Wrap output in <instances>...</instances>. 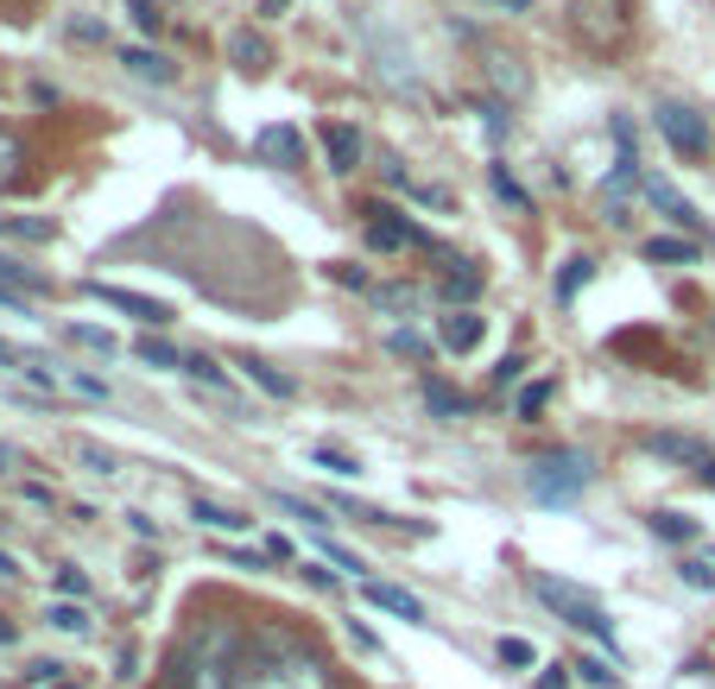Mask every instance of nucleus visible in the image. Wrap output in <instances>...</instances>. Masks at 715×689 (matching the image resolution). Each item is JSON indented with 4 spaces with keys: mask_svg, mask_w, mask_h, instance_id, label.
Returning <instances> with one entry per match:
<instances>
[{
    "mask_svg": "<svg viewBox=\"0 0 715 689\" xmlns=\"http://www.w3.org/2000/svg\"><path fill=\"white\" fill-rule=\"evenodd\" d=\"M241 652H248V633L234 620H204L172 645L165 658V689H234L241 677Z\"/></svg>",
    "mask_w": 715,
    "mask_h": 689,
    "instance_id": "obj_1",
    "label": "nucleus"
},
{
    "mask_svg": "<svg viewBox=\"0 0 715 689\" xmlns=\"http://www.w3.org/2000/svg\"><path fill=\"white\" fill-rule=\"evenodd\" d=\"M234 689H336L330 664L292 633H254L241 652V677Z\"/></svg>",
    "mask_w": 715,
    "mask_h": 689,
    "instance_id": "obj_2",
    "label": "nucleus"
},
{
    "mask_svg": "<svg viewBox=\"0 0 715 689\" xmlns=\"http://www.w3.org/2000/svg\"><path fill=\"white\" fill-rule=\"evenodd\" d=\"M532 594H538L551 613H558V620H570L576 633L602 638V645H608V658H620V652H614V620L602 613V601H595V594H583L576 582H558V576H538Z\"/></svg>",
    "mask_w": 715,
    "mask_h": 689,
    "instance_id": "obj_3",
    "label": "nucleus"
},
{
    "mask_svg": "<svg viewBox=\"0 0 715 689\" xmlns=\"http://www.w3.org/2000/svg\"><path fill=\"white\" fill-rule=\"evenodd\" d=\"M588 475H595V468H588L583 449H558V456L532 462V493L544 500V507H570V500L588 487Z\"/></svg>",
    "mask_w": 715,
    "mask_h": 689,
    "instance_id": "obj_4",
    "label": "nucleus"
},
{
    "mask_svg": "<svg viewBox=\"0 0 715 689\" xmlns=\"http://www.w3.org/2000/svg\"><path fill=\"white\" fill-rule=\"evenodd\" d=\"M82 298H96V304L121 310V316H133V323H172V310L158 304V298H140V291H128V285H102V279H82Z\"/></svg>",
    "mask_w": 715,
    "mask_h": 689,
    "instance_id": "obj_5",
    "label": "nucleus"
},
{
    "mask_svg": "<svg viewBox=\"0 0 715 689\" xmlns=\"http://www.w3.org/2000/svg\"><path fill=\"white\" fill-rule=\"evenodd\" d=\"M576 32L588 45H620L627 38V0H583L576 7Z\"/></svg>",
    "mask_w": 715,
    "mask_h": 689,
    "instance_id": "obj_6",
    "label": "nucleus"
},
{
    "mask_svg": "<svg viewBox=\"0 0 715 689\" xmlns=\"http://www.w3.org/2000/svg\"><path fill=\"white\" fill-rule=\"evenodd\" d=\"M659 133L678 146L684 158H703L710 153V127L696 121V108H684V102H659Z\"/></svg>",
    "mask_w": 715,
    "mask_h": 689,
    "instance_id": "obj_7",
    "label": "nucleus"
},
{
    "mask_svg": "<svg viewBox=\"0 0 715 689\" xmlns=\"http://www.w3.org/2000/svg\"><path fill=\"white\" fill-rule=\"evenodd\" d=\"M646 456L684 462V468H696V475H710V468H715L710 443H696V436H684V431H652V436H646Z\"/></svg>",
    "mask_w": 715,
    "mask_h": 689,
    "instance_id": "obj_8",
    "label": "nucleus"
},
{
    "mask_svg": "<svg viewBox=\"0 0 715 689\" xmlns=\"http://www.w3.org/2000/svg\"><path fill=\"white\" fill-rule=\"evenodd\" d=\"M367 247H381V254H393V247L437 254V234H425L418 222H406V215H386V222H367Z\"/></svg>",
    "mask_w": 715,
    "mask_h": 689,
    "instance_id": "obj_9",
    "label": "nucleus"
},
{
    "mask_svg": "<svg viewBox=\"0 0 715 689\" xmlns=\"http://www.w3.org/2000/svg\"><path fill=\"white\" fill-rule=\"evenodd\" d=\"M254 153L266 158V165L292 171V165H305V133H298V127H260L254 133Z\"/></svg>",
    "mask_w": 715,
    "mask_h": 689,
    "instance_id": "obj_10",
    "label": "nucleus"
},
{
    "mask_svg": "<svg viewBox=\"0 0 715 689\" xmlns=\"http://www.w3.org/2000/svg\"><path fill=\"white\" fill-rule=\"evenodd\" d=\"M639 190H646V203L659 209V215H671L678 229L703 234V215H696V209H690V203H684V197H678V190H671V184H664V178H639Z\"/></svg>",
    "mask_w": 715,
    "mask_h": 689,
    "instance_id": "obj_11",
    "label": "nucleus"
},
{
    "mask_svg": "<svg viewBox=\"0 0 715 689\" xmlns=\"http://www.w3.org/2000/svg\"><path fill=\"white\" fill-rule=\"evenodd\" d=\"M482 330H487V323L475 316V310H450V316L437 323V342H443L450 355H469V348L482 342Z\"/></svg>",
    "mask_w": 715,
    "mask_h": 689,
    "instance_id": "obj_12",
    "label": "nucleus"
},
{
    "mask_svg": "<svg viewBox=\"0 0 715 689\" xmlns=\"http://www.w3.org/2000/svg\"><path fill=\"white\" fill-rule=\"evenodd\" d=\"M190 519H197V525H209V532H254V519H248V512H234V507H222V500H204V493H197V500H190Z\"/></svg>",
    "mask_w": 715,
    "mask_h": 689,
    "instance_id": "obj_13",
    "label": "nucleus"
},
{
    "mask_svg": "<svg viewBox=\"0 0 715 689\" xmlns=\"http://www.w3.org/2000/svg\"><path fill=\"white\" fill-rule=\"evenodd\" d=\"M323 153H330V171H355L361 165V133L349 121H330L323 127Z\"/></svg>",
    "mask_w": 715,
    "mask_h": 689,
    "instance_id": "obj_14",
    "label": "nucleus"
},
{
    "mask_svg": "<svg viewBox=\"0 0 715 689\" xmlns=\"http://www.w3.org/2000/svg\"><path fill=\"white\" fill-rule=\"evenodd\" d=\"M361 594H367V601H374L381 613H399V620H425V601H418V594H406V588H393V582H367Z\"/></svg>",
    "mask_w": 715,
    "mask_h": 689,
    "instance_id": "obj_15",
    "label": "nucleus"
},
{
    "mask_svg": "<svg viewBox=\"0 0 715 689\" xmlns=\"http://www.w3.org/2000/svg\"><path fill=\"white\" fill-rule=\"evenodd\" d=\"M57 386L77 392V399H89V405H108V399H114V386H108L102 374H82V367H57Z\"/></svg>",
    "mask_w": 715,
    "mask_h": 689,
    "instance_id": "obj_16",
    "label": "nucleus"
},
{
    "mask_svg": "<svg viewBox=\"0 0 715 689\" xmlns=\"http://www.w3.org/2000/svg\"><path fill=\"white\" fill-rule=\"evenodd\" d=\"M121 64H128V77L158 82V89H165V82H178V64H172V57H158V52H128Z\"/></svg>",
    "mask_w": 715,
    "mask_h": 689,
    "instance_id": "obj_17",
    "label": "nucleus"
},
{
    "mask_svg": "<svg viewBox=\"0 0 715 689\" xmlns=\"http://www.w3.org/2000/svg\"><path fill=\"white\" fill-rule=\"evenodd\" d=\"M646 259H652V266H690V259H696V241H678V234H652V241H646Z\"/></svg>",
    "mask_w": 715,
    "mask_h": 689,
    "instance_id": "obj_18",
    "label": "nucleus"
},
{
    "mask_svg": "<svg viewBox=\"0 0 715 689\" xmlns=\"http://www.w3.org/2000/svg\"><path fill=\"white\" fill-rule=\"evenodd\" d=\"M443 298H450L457 310H469L475 298H482V273H469V266H450V273H443Z\"/></svg>",
    "mask_w": 715,
    "mask_h": 689,
    "instance_id": "obj_19",
    "label": "nucleus"
},
{
    "mask_svg": "<svg viewBox=\"0 0 715 689\" xmlns=\"http://www.w3.org/2000/svg\"><path fill=\"white\" fill-rule=\"evenodd\" d=\"M425 405H431L437 418H462V411H469V392H457L450 380H425Z\"/></svg>",
    "mask_w": 715,
    "mask_h": 689,
    "instance_id": "obj_20",
    "label": "nucleus"
},
{
    "mask_svg": "<svg viewBox=\"0 0 715 689\" xmlns=\"http://www.w3.org/2000/svg\"><path fill=\"white\" fill-rule=\"evenodd\" d=\"M52 222L45 215H0V241H52Z\"/></svg>",
    "mask_w": 715,
    "mask_h": 689,
    "instance_id": "obj_21",
    "label": "nucleus"
},
{
    "mask_svg": "<svg viewBox=\"0 0 715 689\" xmlns=\"http://www.w3.org/2000/svg\"><path fill=\"white\" fill-rule=\"evenodd\" d=\"M487 184H494V197H501L507 209H519V215H532V197L519 190V178H513L507 165H487Z\"/></svg>",
    "mask_w": 715,
    "mask_h": 689,
    "instance_id": "obj_22",
    "label": "nucleus"
},
{
    "mask_svg": "<svg viewBox=\"0 0 715 689\" xmlns=\"http://www.w3.org/2000/svg\"><path fill=\"white\" fill-rule=\"evenodd\" d=\"M133 355L146 360V367H178V374H184V355L165 342V335H140V348H133Z\"/></svg>",
    "mask_w": 715,
    "mask_h": 689,
    "instance_id": "obj_23",
    "label": "nucleus"
},
{
    "mask_svg": "<svg viewBox=\"0 0 715 689\" xmlns=\"http://www.w3.org/2000/svg\"><path fill=\"white\" fill-rule=\"evenodd\" d=\"M652 537H664V544H690V537H696V519H684V512H652Z\"/></svg>",
    "mask_w": 715,
    "mask_h": 689,
    "instance_id": "obj_24",
    "label": "nucleus"
},
{
    "mask_svg": "<svg viewBox=\"0 0 715 689\" xmlns=\"http://www.w3.org/2000/svg\"><path fill=\"white\" fill-rule=\"evenodd\" d=\"M0 279L13 285V291H26V298H38V291H45V273H32V266H20V259H0Z\"/></svg>",
    "mask_w": 715,
    "mask_h": 689,
    "instance_id": "obj_25",
    "label": "nucleus"
},
{
    "mask_svg": "<svg viewBox=\"0 0 715 689\" xmlns=\"http://www.w3.org/2000/svg\"><path fill=\"white\" fill-rule=\"evenodd\" d=\"M266 500H273L279 512H292V519H305L310 532H330V519H323V512L310 507V500H298V493H266Z\"/></svg>",
    "mask_w": 715,
    "mask_h": 689,
    "instance_id": "obj_26",
    "label": "nucleus"
},
{
    "mask_svg": "<svg viewBox=\"0 0 715 689\" xmlns=\"http://www.w3.org/2000/svg\"><path fill=\"white\" fill-rule=\"evenodd\" d=\"M229 57L241 64V70H266V45H260L254 32H234V38H229Z\"/></svg>",
    "mask_w": 715,
    "mask_h": 689,
    "instance_id": "obj_27",
    "label": "nucleus"
},
{
    "mask_svg": "<svg viewBox=\"0 0 715 689\" xmlns=\"http://www.w3.org/2000/svg\"><path fill=\"white\" fill-rule=\"evenodd\" d=\"M184 374H190L197 386H209V392H229V374H222L209 355H184Z\"/></svg>",
    "mask_w": 715,
    "mask_h": 689,
    "instance_id": "obj_28",
    "label": "nucleus"
},
{
    "mask_svg": "<svg viewBox=\"0 0 715 689\" xmlns=\"http://www.w3.org/2000/svg\"><path fill=\"white\" fill-rule=\"evenodd\" d=\"M241 374H248L254 386H266L273 399H292V380H285L279 367H266V360H241Z\"/></svg>",
    "mask_w": 715,
    "mask_h": 689,
    "instance_id": "obj_29",
    "label": "nucleus"
},
{
    "mask_svg": "<svg viewBox=\"0 0 715 689\" xmlns=\"http://www.w3.org/2000/svg\"><path fill=\"white\" fill-rule=\"evenodd\" d=\"M64 342H77V348H89V355H114V335L108 330H89V323H70V330H64Z\"/></svg>",
    "mask_w": 715,
    "mask_h": 689,
    "instance_id": "obj_30",
    "label": "nucleus"
},
{
    "mask_svg": "<svg viewBox=\"0 0 715 689\" xmlns=\"http://www.w3.org/2000/svg\"><path fill=\"white\" fill-rule=\"evenodd\" d=\"M487 77L501 82L507 96H526V70H519V57H487Z\"/></svg>",
    "mask_w": 715,
    "mask_h": 689,
    "instance_id": "obj_31",
    "label": "nucleus"
},
{
    "mask_svg": "<svg viewBox=\"0 0 715 689\" xmlns=\"http://www.w3.org/2000/svg\"><path fill=\"white\" fill-rule=\"evenodd\" d=\"M20 165H26V146H20V133H7V127H0V184H13V178H20Z\"/></svg>",
    "mask_w": 715,
    "mask_h": 689,
    "instance_id": "obj_32",
    "label": "nucleus"
},
{
    "mask_svg": "<svg viewBox=\"0 0 715 689\" xmlns=\"http://www.w3.org/2000/svg\"><path fill=\"white\" fill-rule=\"evenodd\" d=\"M588 273H595V259H570V266H563V279H558V304H570V298H576V291H583L588 285Z\"/></svg>",
    "mask_w": 715,
    "mask_h": 689,
    "instance_id": "obj_33",
    "label": "nucleus"
},
{
    "mask_svg": "<svg viewBox=\"0 0 715 689\" xmlns=\"http://www.w3.org/2000/svg\"><path fill=\"white\" fill-rule=\"evenodd\" d=\"M45 620H52L57 633H89V613H82L77 601H52V613H45Z\"/></svg>",
    "mask_w": 715,
    "mask_h": 689,
    "instance_id": "obj_34",
    "label": "nucleus"
},
{
    "mask_svg": "<svg viewBox=\"0 0 715 689\" xmlns=\"http://www.w3.org/2000/svg\"><path fill=\"white\" fill-rule=\"evenodd\" d=\"M386 348H393V355H406V360H425V355H431V342H425L418 330H393V335H386Z\"/></svg>",
    "mask_w": 715,
    "mask_h": 689,
    "instance_id": "obj_35",
    "label": "nucleus"
},
{
    "mask_svg": "<svg viewBox=\"0 0 715 689\" xmlns=\"http://www.w3.org/2000/svg\"><path fill=\"white\" fill-rule=\"evenodd\" d=\"M551 405V380H532V386H519V418H526V424H532L538 411Z\"/></svg>",
    "mask_w": 715,
    "mask_h": 689,
    "instance_id": "obj_36",
    "label": "nucleus"
},
{
    "mask_svg": "<svg viewBox=\"0 0 715 689\" xmlns=\"http://www.w3.org/2000/svg\"><path fill=\"white\" fill-rule=\"evenodd\" d=\"M501 664H513V670H532V664H538V645H532V638H501Z\"/></svg>",
    "mask_w": 715,
    "mask_h": 689,
    "instance_id": "obj_37",
    "label": "nucleus"
},
{
    "mask_svg": "<svg viewBox=\"0 0 715 689\" xmlns=\"http://www.w3.org/2000/svg\"><path fill=\"white\" fill-rule=\"evenodd\" d=\"M475 114H482L487 140H507V127H513V121H507V108H501V102H475Z\"/></svg>",
    "mask_w": 715,
    "mask_h": 689,
    "instance_id": "obj_38",
    "label": "nucleus"
},
{
    "mask_svg": "<svg viewBox=\"0 0 715 689\" xmlns=\"http://www.w3.org/2000/svg\"><path fill=\"white\" fill-rule=\"evenodd\" d=\"M310 462H317V468H330V475H361V462L342 456V449H310Z\"/></svg>",
    "mask_w": 715,
    "mask_h": 689,
    "instance_id": "obj_39",
    "label": "nucleus"
},
{
    "mask_svg": "<svg viewBox=\"0 0 715 689\" xmlns=\"http://www.w3.org/2000/svg\"><path fill=\"white\" fill-rule=\"evenodd\" d=\"M317 551H323V557H330L336 569H349V576H361V557H349V551H342V544H336L330 532H317Z\"/></svg>",
    "mask_w": 715,
    "mask_h": 689,
    "instance_id": "obj_40",
    "label": "nucleus"
},
{
    "mask_svg": "<svg viewBox=\"0 0 715 689\" xmlns=\"http://www.w3.org/2000/svg\"><path fill=\"white\" fill-rule=\"evenodd\" d=\"M128 13H133V26H140V32H158V26H165L158 0H128Z\"/></svg>",
    "mask_w": 715,
    "mask_h": 689,
    "instance_id": "obj_41",
    "label": "nucleus"
},
{
    "mask_svg": "<svg viewBox=\"0 0 715 689\" xmlns=\"http://www.w3.org/2000/svg\"><path fill=\"white\" fill-rule=\"evenodd\" d=\"M77 462L89 468V475H114V456H108V449H96V443H77Z\"/></svg>",
    "mask_w": 715,
    "mask_h": 689,
    "instance_id": "obj_42",
    "label": "nucleus"
},
{
    "mask_svg": "<svg viewBox=\"0 0 715 689\" xmlns=\"http://www.w3.org/2000/svg\"><path fill=\"white\" fill-rule=\"evenodd\" d=\"M57 588L77 601V594H89V576H82V569H57Z\"/></svg>",
    "mask_w": 715,
    "mask_h": 689,
    "instance_id": "obj_43",
    "label": "nucleus"
},
{
    "mask_svg": "<svg viewBox=\"0 0 715 689\" xmlns=\"http://www.w3.org/2000/svg\"><path fill=\"white\" fill-rule=\"evenodd\" d=\"M519 374H526V360H519V355L494 360V386H513V380H519Z\"/></svg>",
    "mask_w": 715,
    "mask_h": 689,
    "instance_id": "obj_44",
    "label": "nucleus"
},
{
    "mask_svg": "<svg viewBox=\"0 0 715 689\" xmlns=\"http://www.w3.org/2000/svg\"><path fill=\"white\" fill-rule=\"evenodd\" d=\"M0 304L13 310V316H26V310H32V298H26V291H13V285L0 279Z\"/></svg>",
    "mask_w": 715,
    "mask_h": 689,
    "instance_id": "obj_45",
    "label": "nucleus"
},
{
    "mask_svg": "<svg viewBox=\"0 0 715 689\" xmlns=\"http://www.w3.org/2000/svg\"><path fill=\"white\" fill-rule=\"evenodd\" d=\"M684 582L690 588H715V569L710 563H684Z\"/></svg>",
    "mask_w": 715,
    "mask_h": 689,
    "instance_id": "obj_46",
    "label": "nucleus"
},
{
    "mask_svg": "<svg viewBox=\"0 0 715 689\" xmlns=\"http://www.w3.org/2000/svg\"><path fill=\"white\" fill-rule=\"evenodd\" d=\"M576 670H583L588 684H614V670H608V664H602V658H583V664H576Z\"/></svg>",
    "mask_w": 715,
    "mask_h": 689,
    "instance_id": "obj_47",
    "label": "nucleus"
},
{
    "mask_svg": "<svg viewBox=\"0 0 715 689\" xmlns=\"http://www.w3.org/2000/svg\"><path fill=\"white\" fill-rule=\"evenodd\" d=\"M298 576H305L310 588H323V594H330V588H336V576H330V569H317V563H305V569H298Z\"/></svg>",
    "mask_w": 715,
    "mask_h": 689,
    "instance_id": "obj_48",
    "label": "nucleus"
},
{
    "mask_svg": "<svg viewBox=\"0 0 715 689\" xmlns=\"http://www.w3.org/2000/svg\"><path fill=\"white\" fill-rule=\"evenodd\" d=\"M349 638H355V645H361V652H381V638H374V633H367V626H361V620H349Z\"/></svg>",
    "mask_w": 715,
    "mask_h": 689,
    "instance_id": "obj_49",
    "label": "nucleus"
},
{
    "mask_svg": "<svg viewBox=\"0 0 715 689\" xmlns=\"http://www.w3.org/2000/svg\"><path fill=\"white\" fill-rule=\"evenodd\" d=\"M336 285H355V291H367V273H361V266H336Z\"/></svg>",
    "mask_w": 715,
    "mask_h": 689,
    "instance_id": "obj_50",
    "label": "nucleus"
},
{
    "mask_svg": "<svg viewBox=\"0 0 715 689\" xmlns=\"http://www.w3.org/2000/svg\"><path fill=\"white\" fill-rule=\"evenodd\" d=\"M128 532H133V537H158V525L146 519V512H128Z\"/></svg>",
    "mask_w": 715,
    "mask_h": 689,
    "instance_id": "obj_51",
    "label": "nucleus"
},
{
    "mask_svg": "<svg viewBox=\"0 0 715 689\" xmlns=\"http://www.w3.org/2000/svg\"><path fill=\"white\" fill-rule=\"evenodd\" d=\"M7 468H20V449H7V443H0V475H7Z\"/></svg>",
    "mask_w": 715,
    "mask_h": 689,
    "instance_id": "obj_52",
    "label": "nucleus"
},
{
    "mask_svg": "<svg viewBox=\"0 0 715 689\" xmlns=\"http://www.w3.org/2000/svg\"><path fill=\"white\" fill-rule=\"evenodd\" d=\"M260 13H266V20H279V13H285V0H260Z\"/></svg>",
    "mask_w": 715,
    "mask_h": 689,
    "instance_id": "obj_53",
    "label": "nucleus"
},
{
    "mask_svg": "<svg viewBox=\"0 0 715 689\" xmlns=\"http://www.w3.org/2000/svg\"><path fill=\"white\" fill-rule=\"evenodd\" d=\"M494 7H507V13H532V0H494Z\"/></svg>",
    "mask_w": 715,
    "mask_h": 689,
    "instance_id": "obj_54",
    "label": "nucleus"
},
{
    "mask_svg": "<svg viewBox=\"0 0 715 689\" xmlns=\"http://www.w3.org/2000/svg\"><path fill=\"white\" fill-rule=\"evenodd\" d=\"M13 638H20V626H13V620H0V645H13Z\"/></svg>",
    "mask_w": 715,
    "mask_h": 689,
    "instance_id": "obj_55",
    "label": "nucleus"
},
{
    "mask_svg": "<svg viewBox=\"0 0 715 689\" xmlns=\"http://www.w3.org/2000/svg\"><path fill=\"white\" fill-rule=\"evenodd\" d=\"M563 684H570V677H563V670H551V677H544L538 689H563Z\"/></svg>",
    "mask_w": 715,
    "mask_h": 689,
    "instance_id": "obj_56",
    "label": "nucleus"
},
{
    "mask_svg": "<svg viewBox=\"0 0 715 689\" xmlns=\"http://www.w3.org/2000/svg\"><path fill=\"white\" fill-rule=\"evenodd\" d=\"M0 576H20V563L7 557V551H0Z\"/></svg>",
    "mask_w": 715,
    "mask_h": 689,
    "instance_id": "obj_57",
    "label": "nucleus"
},
{
    "mask_svg": "<svg viewBox=\"0 0 715 689\" xmlns=\"http://www.w3.org/2000/svg\"><path fill=\"white\" fill-rule=\"evenodd\" d=\"M0 360H26V355H20V348H13V342H0Z\"/></svg>",
    "mask_w": 715,
    "mask_h": 689,
    "instance_id": "obj_58",
    "label": "nucleus"
},
{
    "mask_svg": "<svg viewBox=\"0 0 715 689\" xmlns=\"http://www.w3.org/2000/svg\"><path fill=\"white\" fill-rule=\"evenodd\" d=\"M52 689H77V684H52Z\"/></svg>",
    "mask_w": 715,
    "mask_h": 689,
    "instance_id": "obj_59",
    "label": "nucleus"
},
{
    "mask_svg": "<svg viewBox=\"0 0 715 689\" xmlns=\"http://www.w3.org/2000/svg\"><path fill=\"white\" fill-rule=\"evenodd\" d=\"M710 247H715V234H710Z\"/></svg>",
    "mask_w": 715,
    "mask_h": 689,
    "instance_id": "obj_60",
    "label": "nucleus"
}]
</instances>
